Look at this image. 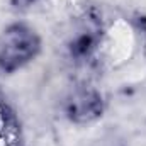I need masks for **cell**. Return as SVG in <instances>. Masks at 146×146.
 <instances>
[{
    "instance_id": "cell-1",
    "label": "cell",
    "mask_w": 146,
    "mask_h": 146,
    "mask_svg": "<svg viewBox=\"0 0 146 146\" xmlns=\"http://www.w3.org/2000/svg\"><path fill=\"white\" fill-rule=\"evenodd\" d=\"M39 39L26 26L15 24L9 27L0 41V66L5 72H14L36 56Z\"/></svg>"
},
{
    "instance_id": "cell-2",
    "label": "cell",
    "mask_w": 146,
    "mask_h": 146,
    "mask_svg": "<svg viewBox=\"0 0 146 146\" xmlns=\"http://www.w3.org/2000/svg\"><path fill=\"white\" fill-rule=\"evenodd\" d=\"M102 110V104L97 94L88 90L75 92L68 100V114L75 121H90L97 117Z\"/></svg>"
}]
</instances>
